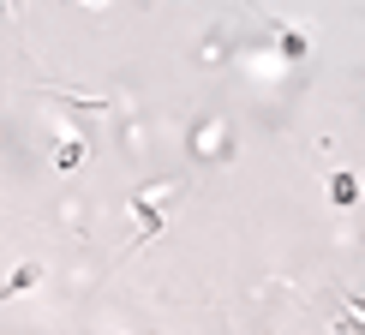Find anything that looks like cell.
I'll return each instance as SVG.
<instances>
[{"label": "cell", "mask_w": 365, "mask_h": 335, "mask_svg": "<svg viewBox=\"0 0 365 335\" xmlns=\"http://www.w3.org/2000/svg\"><path fill=\"white\" fill-rule=\"evenodd\" d=\"M329 197H336V204H359V180L347 174V168H336V174H329Z\"/></svg>", "instance_id": "obj_1"}]
</instances>
